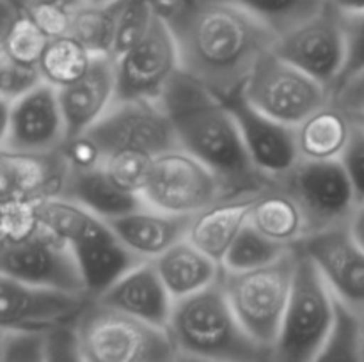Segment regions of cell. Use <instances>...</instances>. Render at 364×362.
<instances>
[{
  "label": "cell",
  "instance_id": "1",
  "mask_svg": "<svg viewBox=\"0 0 364 362\" xmlns=\"http://www.w3.org/2000/svg\"><path fill=\"white\" fill-rule=\"evenodd\" d=\"M176 39L181 71L219 98L244 85L277 35L245 11L213 0H153Z\"/></svg>",
  "mask_w": 364,
  "mask_h": 362
},
{
  "label": "cell",
  "instance_id": "2",
  "mask_svg": "<svg viewBox=\"0 0 364 362\" xmlns=\"http://www.w3.org/2000/svg\"><path fill=\"white\" fill-rule=\"evenodd\" d=\"M159 103L180 148L212 169L228 195L256 194L272 183L249 160L228 106L201 82L180 71Z\"/></svg>",
  "mask_w": 364,
  "mask_h": 362
},
{
  "label": "cell",
  "instance_id": "3",
  "mask_svg": "<svg viewBox=\"0 0 364 362\" xmlns=\"http://www.w3.org/2000/svg\"><path fill=\"white\" fill-rule=\"evenodd\" d=\"M167 332L178 355L210 362H274L238 322L220 283L174 300Z\"/></svg>",
  "mask_w": 364,
  "mask_h": 362
},
{
  "label": "cell",
  "instance_id": "4",
  "mask_svg": "<svg viewBox=\"0 0 364 362\" xmlns=\"http://www.w3.org/2000/svg\"><path fill=\"white\" fill-rule=\"evenodd\" d=\"M85 362H174L176 348L167 329L89 300L75 322Z\"/></svg>",
  "mask_w": 364,
  "mask_h": 362
},
{
  "label": "cell",
  "instance_id": "5",
  "mask_svg": "<svg viewBox=\"0 0 364 362\" xmlns=\"http://www.w3.org/2000/svg\"><path fill=\"white\" fill-rule=\"evenodd\" d=\"M297 251L242 272H220L219 283L245 332L262 346L272 350L279 336L284 311L294 287Z\"/></svg>",
  "mask_w": 364,
  "mask_h": 362
},
{
  "label": "cell",
  "instance_id": "6",
  "mask_svg": "<svg viewBox=\"0 0 364 362\" xmlns=\"http://www.w3.org/2000/svg\"><path fill=\"white\" fill-rule=\"evenodd\" d=\"M336 304L318 268L297 251L294 287L272 348L274 362H311L331 336Z\"/></svg>",
  "mask_w": 364,
  "mask_h": 362
},
{
  "label": "cell",
  "instance_id": "7",
  "mask_svg": "<svg viewBox=\"0 0 364 362\" xmlns=\"http://www.w3.org/2000/svg\"><path fill=\"white\" fill-rule=\"evenodd\" d=\"M139 195L149 208L178 216H194L231 197L217 174L181 148L153 160Z\"/></svg>",
  "mask_w": 364,
  "mask_h": 362
},
{
  "label": "cell",
  "instance_id": "8",
  "mask_svg": "<svg viewBox=\"0 0 364 362\" xmlns=\"http://www.w3.org/2000/svg\"><path fill=\"white\" fill-rule=\"evenodd\" d=\"M240 89L256 110L294 128L331 102L326 85L281 59L274 50L256 62Z\"/></svg>",
  "mask_w": 364,
  "mask_h": 362
},
{
  "label": "cell",
  "instance_id": "9",
  "mask_svg": "<svg viewBox=\"0 0 364 362\" xmlns=\"http://www.w3.org/2000/svg\"><path fill=\"white\" fill-rule=\"evenodd\" d=\"M85 133L98 144L103 162L112 158L153 162L162 153L180 148L159 102L114 103Z\"/></svg>",
  "mask_w": 364,
  "mask_h": 362
},
{
  "label": "cell",
  "instance_id": "10",
  "mask_svg": "<svg viewBox=\"0 0 364 362\" xmlns=\"http://www.w3.org/2000/svg\"><path fill=\"white\" fill-rule=\"evenodd\" d=\"M114 60L116 103L160 102L173 78L181 71L176 39L159 11L144 35Z\"/></svg>",
  "mask_w": 364,
  "mask_h": 362
},
{
  "label": "cell",
  "instance_id": "11",
  "mask_svg": "<svg viewBox=\"0 0 364 362\" xmlns=\"http://www.w3.org/2000/svg\"><path fill=\"white\" fill-rule=\"evenodd\" d=\"M272 50L333 92L347 62L343 13L327 2L318 13L277 35Z\"/></svg>",
  "mask_w": 364,
  "mask_h": 362
},
{
  "label": "cell",
  "instance_id": "12",
  "mask_svg": "<svg viewBox=\"0 0 364 362\" xmlns=\"http://www.w3.org/2000/svg\"><path fill=\"white\" fill-rule=\"evenodd\" d=\"M290 192L308 219L311 234L347 226L358 208L354 187L341 160H299L283 177L276 180Z\"/></svg>",
  "mask_w": 364,
  "mask_h": 362
},
{
  "label": "cell",
  "instance_id": "13",
  "mask_svg": "<svg viewBox=\"0 0 364 362\" xmlns=\"http://www.w3.org/2000/svg\"><path fill=\"white\" fill-rule=\"evenodd\" d=\"M0 273L36 287L85 295L71 248L41 227L28 236L0 240Z\"/></svg>",
  "mask_w": 364,
  "mask_h": 362
},
{
  "label": "cell",
  "instance_id": "14",
  "mask_svg": "<svg viewBox=\"0 0 364 362\" xmlns=\"http://www.w3.org/2000/svg\"><path fill=\"white\" fill-rule=\"evenodd\" d=\"M89 300L85 295L36 287L0 273V334H48L75 325Z\"/></svg>",
  "mask_w": 364,
  "mask_h": 362
},
{
  "label": "cell",
  "instance_id": "15",
  "mask_svg": "<svg viewBox=\"0 0 364 362\" xmlns=\"http://www.w3.org/2000/svg\"><path fill=\"white\" fill-rule=\"evenodd\" d=\"M66 138L68 130L59 89L41 80L11 99L4 151L32 156L55 155Z\"/></svg>",
  "mask_w": 364,
  "mask_h": 362
},
{
  "label": "cell",
  "instance_id": "16",
  "mask_svg": "<svg viewBox=\"0 0 364 362\" xmlns=\"http://www.w3.org/2000/svg\"><path fill=\"white\" fill-rule=\"evenodd\" d=\"M295 251L311 259L340 304L364 314V251L347 226L316 231Z\"/></svg>",
  "mask_w": 364,
  "mask_h": 362
},
{
  "label": "cell",
  "instance_id": "17",
  "mask_svg": "<svg viewBox=\"0 0 364 362\" xmlns=\"http://www.w3.org/2000/svg\"><path fill=\"white\" fill-rule=\"evenodd\" d=\"M220 99L235 117L249 160L267 180H279L301 160L294 126L277 123L256 110L242 89Z\"/></svg>",
  "mask_w": 364,
  "mask_h": 362
},
{
  "label": "cell",
  "instance_id": "18",
  "mask_svg": "<svg viewBox=\"0 0 364 362\" xmlns=\"http://www.w3.org/2000/svg\"><path fill=\"white\" fill-rule=\"evenodd\" d=\"M70 248L77 261L85 295L91 300L105 293L123 273L141 263L100 216L92 219Z\"/></svg>",
  "mask_w": 364,
  "mask_h": 362
},
{
  "label": "cell",
  "instance_id": "19",
  "mask_svg": "<svg viewBox=\"0 0 364 362\" xmlns=\"http://www.w3.org/2000/svg\"><path fill=\"white\" fill-rule=\"evenodd\" d=\"M68 138L91 130L116 103V60L95 55L78 80L59 89Z\"/></svg>",
  "mask_w": 364,
  "mask_h": 362
},
{
  "label": "cell",
  "instance_id": "20",
  "mask_svg": "<svg viewBox=\"0 0 364 362\" xmlns=\"http://www.w3.org/2000/svg\"><path fill=\"white\" fill-rule=\"evenodd\" d=\"M95 300L162 329H167L174 304L153 261H141L132 266Z\"/></svg>",
  "mask_w": 364,
  "mask_h": 362
},
{
  "label": "cell",
  "instance_id": "21",
  "mask_svg": "<svg viewBox=\"0 0 364 362\" xmlns=\"http://www.w3.org/2000/svg\"><path fill=\"white\" fill-rule=\"evenodd\" d=\"M192 216H178L141 204L139 208L109 220L121 243L141 261H155L167 248L187 236Z\"/></svg>",
  "mask_w": 364,
  "mask_h": 362
},
{
  "label": "cell",
  "instance_id": "22",
  "mask_svg": "<svg viewBox=\"0 0 364 362\" xmlns=\"http://www.w3.org/2000/svg\"><path fill=\"white\" fill-rule=\"evenodd\" d=\"M256 194L224 197L191 219L187 240L220 265L235 238L249 224Z\"/></svg>",
  "mask_w": 364,
  "mask_h": 362
},
{
  "label": "cell",
  "instance_id": "23",
  "mask_svg": "<svg viewBox=\"0 0 364 362\" xmlns=\"http://www.w3.org/2000/svg\"><path fill=\"white\" fill-rule=\"evenodd\" d=\"M249 224L265 238L287 248H295L311 234L299 202L276 181L258 192Z\"/></svg>",
  "mask_w": 364,
  "mask_h": 362
},
{
  "label": "cell",
  "instance_id": "24",
  "mask_svg": "<svg viewBox=\"0 0 364 362\" xmlns=\"http://www.w3.org/2000/svg\"><path fill=\"white\" fill-rule=\"evenodd\" d=\"M173 300L191 297L219 283L223 266L199 251L187 238L167 248L153 261Z\"/></svg>",
  "mask_w": 364,
  "mask_h": 362
},
{
  "label": "cell",
  "instance_id": "25",
  "mask_svg": "<svg viewBox=\"0 0 364 362\" xmlns=\"http://www.w3.org/2000/svg\"><path fill=\"white\" fill-rule=\"evenodd\" d=\"M59 195L71 199L105 222L144 204L141 195L114 183L102 167L89 170H66Z\"/></svg>",
  "mask_w": 364,
  "mask_h": 362
},
{
  "label": "cell",
  "instance_id": "26",
  "mask_svg": "<svg viewBox=\"0 0 364 362\" xmlns=\"http://www.w3.org/2000/svg\"><path fill=\"white\" fill-rule=\"evenodd\" d=\"M354 123L340 106L329 102L295 126L299 156L302 160H341Z\"/></svg>",
  "mask_w": 364,
  "mask_h": 362
},
{
  "label": "cell",
  "instance_id": "27",
  "mask_svg": "<svg viewBox=\"0 0 364 362\" xmlns=\"http://www.w3.org/2000/svg\"><path fill=\"white\" fill-rule=\"evenodd\" d=\"M127 0L109 4H84L71 13L70 35L85 46L92 55L112 57L117 21Z\"/></svg>",
  "mask_w": 364,
  "mask_h": 362
},
{
  "label": "cell",
  "instance_id": "28",
  "mask_svg": "<svg viewBox=\"0 0 364 362\" xmlns=\"http://www.w3.org/2000/svg\"><path fill=\"white\" fill-rule=\"evenodd\" d=\"M92 59L95 55L82 43L66 34L48 39L38 70L43 82L55 89H63L78 80L89 70Z\"/></svg>",
  "mask_w": 364,
  "mask_h": 362
},
{
  "label": "cell",
  "instance_id": "29",
  "mask_svg": "<svg viewBox=\"0 0 364 362\" xmlns=\"http://www.w3.org/2000/svg\"><path fill=\"white\" fill-rule=\"evenodd\" d=\"M213 2L231 4L262 21L276 35H281L318 13L327 0H213Z\"/></svg>",
  "mask_w": 364,
  "mask_h": 362
},
{
  "label": "cell",
  "instance_id": "30",
  "mask_svg": "<svg viewBox=\"0 0 364 362\" xmlns=\"http://www.w3.org/2000/svg\"><path fill=\"white\" fill-rule=\"evenodd\" d=\"M311 362H364L361 318L340 302L331 336Z\"/></svg>",
  "mask_w": 364,
  "mask_h": 362
},
{
  "label": "cell",
  "instance_id": "31",
  "mask_svg": "<svg viewBox=\"0 0 364 362\" xmlns=\"http://www.w3.org/2000/svg\"><path fill=\"white\" fill-rule=\"evenodd\" d=\"M290 251H294V248H287L276 241L269 240L262 233H258L251 224H247L240 231V234L235 238L220 266L224 270H230V272L252 270L283 258Z\"/></svg>",
  "mask_w": 364,
  "mask_h": 362
},
{
  "label": "cell",
  "instance_id": "32",
  "mask_svg": "<svg viewBox=\"0 0 364 362\" xmlns=\"http://www.w3.org/2000/svg\"><path fill=\"white\" fill-rule=\"evenodd\" d=\"M48 35L34 23V20L23 9L0 46L13 64L38 70L39 59L48 45Z\"/></svg>",
  "mask_w": 364,
  "mask_h": 362
},
{
  "label": "cell",
  "instance_id": "33",
  "mask_svg": "<svg viewBox=\"0 0 364 362\" xmlns=\"http://www.w3.org/2000/svg\"><path fill=\"white\" fill-rule=\"evenodd\" d=\"M0 362H45V334H4Z\"/></svg>",
  "mask_w": 364,
  "mask_h": 362
},
{
  "label": "cell",
  "instance_id": "34",
  "mask_svg": "<svg viewBox=\"0 0 364 362\" xmlns=\"http://www.w3.org/2000/svg\"><path fill=\"white\" fill-rule=\"evenodd\" d=\"M59 155L66 165V170L98 169L103 163V155L98 144L87 133L66 138Z\"/></svg>",
  "mask_w": 364,
  "mask_h": 362
},
{
  "label": "cell",
  "instance_id": "35",
  "mask_svg": "<svg viewBox=\"0 0 364 362\" xmlns=\"http://www.w3.org/2000/svg\"><path fill=\"white\" fill-rule=\"evenodd\" d=\"M343 25L347 35V62L338 84L364 67V13H343Z\"/></svg>",
  "mask_w": 364,
  "mask_h": 362
},
{
  "label": "cell",
  "instance_id": "36",
  "mask_svg": "<svg viewBox=\"0 0 364 362\" xmlns=\"http://www.w3.org/2000/svg\"><path fill=\"white\" fill-rule=\"evenodd\" d=\"M45 362H85L78 348L75 325L59 327L45 334Z\"/></svg>",
  "mask_w": 364,
  "mask_h": 362
},
{
  "label": "cell",
  "instance_id": "37",
  "mask_svg": "<svg viewBox=\"0 0 364 362\" xmlns=\"http://www.w3.org/2000/svg\"><path fill=\"white\" fill-rule=\"evenodd\" d=\"M341 162H343L348 177L352 181L358 204H361L364 202V128L354 124L350 141H348L347 149L341 156Z\"/></svg>",
  "mask_w": 364,
  "mask_h": 362
},
{
  "label": "cell",
  "instance_id": "38",
  "mask_svg": "<svg viewBox=\"0 0 364 362\" xmlns=\"http://www.w3.org/2000/svg\"><path fill=\"white\" fill-rule=\"evenodd\" d=\"M331 102L345 110L348 116H358L364 112V67L333 89Z\"/></svg>",
  "mask_w": 364,
  "mask_h": 362
},
{
  "label": "cell",
  "instance_id": "39",
  "mask_svg": "<svg viewBox=\"0 0 364 362\" xmlns=\"http://www.w3.org/2000/svg\"><path fill=\"white\" fill-rule=\"evenodd\" d=\"M23 13V7L14 0H0V45L7 35L9 28L13 27L18 16Z\"/></svg>",
  "mask_w": 364,
  "mask_h": 362
},
{
  "label": "cell",
  "instance_id": "40",
  "mask_svg": "<svg viewBox=\"0 0 364 362\" xmlns=\"http://www.w3.org/2000/svg\"><path fill=\"white\" fill-rule=\"evenodd\" d=\"M84 4L85 0H23V9H27V7H52V9L73 13Z\"/></svg>",
  "mask_w": 364,
  "mask_h": 362
},
{
  "label": "cell",
  "instance_id": "41",
  "mask_svg": "<svg viewBox=\"0 0 364 362\" xmlns=\"http://www.w3.org/2000/svg\"><path fill=\"white\" fill-rule=\"evenodd\" d=\"M13 62L7 59L4 53L2 46H0V98L11 99V80H13Z\"/></svg>",
  "mask_w": 364,
  "mask_h": 362
},
{
  "label": "cell",
  "instance_id": "42",
  "mask_svg": "<svg viewBox=\"0 0 364 362\" xmlns=\"http://www.w3.org/2000/svg\"><path fill=\"white\" fill-rule=\"evenodd\" d=\"M347 227H348V231H350L352 238L358 241L359 247L364 251V202L358 204V208L354 209V213H352Z\"/></svg>",
  "mask_w": 364,
  "mask_h": 362
},
{
  "label": "cell",
  "instance_id": "43",
  "mask_svg": "<svg viewBox=\"0 0 364 362\" xmlns=\"http://www.w3.org/2000/svg\"><path fill=\"white\" fill-rule=\"evenodd\" d=\"M9 109L11 99L0 98V149L6 144L7 128H9Z\"/></svg>",
  "mask_w": 364,
  "mask_h": 362
},
{
  "label": "cell",
  "instance_id": "44",
  "mask_svg": "<svg viewBox=\"0 0 364 362\" xmlns=\"http://www.w3.org/2000/svg\"><path fill=\"white\" fill-rule=\"evenodd\" d=\"M341 13H364V0H327Z\"/></svg>",
  "mask_w": 364,
  "mask_h": 362
},
{
  "label": "cell",
  "instance_id": "45",
  "mask_svg": "<svg viewBox=\"0 0 364 362\" xmlns=\"http://www.w3.org/2000/svg\"><path fill=\"white\" fill-rule=\"evenodd\" d=\"M174 362H210V361H201V358L185 357V355H176V361H174Z\"/></svg>",
  "mask_w": 364,
  "mask_h": 362
},
{
  "label": "cell",
  "instance_id": "46",
  "mask_svg": "<svg viewBox=\"0 0 364 362\" xmlns=\"http://www.w3.org/2000/svg\"><path fill=\"white\" fill-rule=\"evenodd\" d=\"M350 119H352V123L355 124V126L364 128V112L358 114V116H350Z\"/></svg>",
  "mask_w": 364,
  "mask_h": 362
},
{
  "label": "cell",
  "instance_id": "47",
  "mask_svg": "<svg viewBox=\"0 0 364 362\" xmlns=\"http://www.w3.org/2000/svg\"><path fill=\"white\" fill-rule=\"evenodd\" d=\"M114 2V0H85V4H109Z\"/></svg>",
  "mask_w": 364,
  "mask_h": 362
},
{
  "label": "cell",
  "instance_id": "48",
  "mask_svg": "<svg viewBox=\"0 0 364 362\" xmlns=\"http://www.w3.org/2000/svg\"><path fill=\"white\" fill-rule=\"evenodd\" d=\"M361 318V334H363V343H364V314L359 316Z\"/></svg>",
  "mask_w": 364,
  "mask_h": 362
},
{
  "label": "cell",
  "instance_id": "49",
  "mask_svg": "<svg viewBox=\"0 0 364 362\" xmlns=\"http://www.w3.org/2000/svg\"><path fill=\"white\" fill-rule=\"evenodd\" d=\"M14 2H18V4H20L21 7H23V0H14Z\"/></svg>",
  "mask_w": 364,
  "mask_h": 362
},
{
  "label": "cell",
  "instance_id": "50",
  "mask_svg": "<svg viewBox=\"0 0 364 362\" xmlns=\"http://www.w3.org/2000/svg\"><path fill=\"white\" fill-rule=\"evenodd\" d=\"M0 339H2V334H0Z\"/></svg>",
  "mask_w": 364,
  "mask_h": 362
}]
</instances>
